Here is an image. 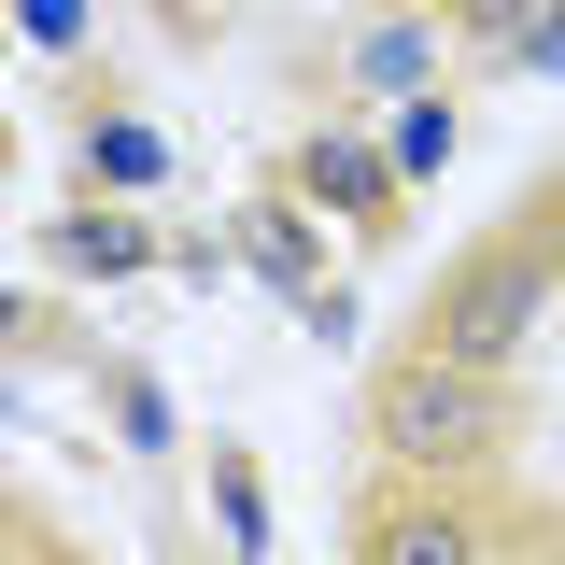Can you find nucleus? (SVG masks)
<instances>
[{"label":"nucleus","instance_id":"obj_1","mask_svg":"<svg viewBox=\"0 0 565 565\" xmlns=\"http://www.w3.org/2000/svg\"><path fill=\"white\" fill-rule=\"evenodd\" d=\"M367 438H382V467H411V481H467V467H494V452L523 438V382H509V353L424 340V353H396V382L367 396Z\"/></svg>","mask_w":565,"mask_h":565},{"label":"nucleus","instance_id":"obj_2","mask_svg":"<svg viewBox=\"0 0 565 565\" xmlns=\"http://www.w3.org/2000/svg\"><path fill=\"white\" fill-rule=\"evenodd\" d=\"M537 311H552V255H537V241H481V255L452 269V297H438V326H424V340H452V353H509V367H523Z\"/></svg>","mask_w":565,"mask_h":565},{"label":"nucleus","instance_id":"obj_3","mask_svg":"<svg viewBox=\"0 0 565 565\" xmlns=\"http://www.w3.org/2000/svg\"><path fill=\"white\" fill-rule=\"evenodd\" d=\"M297 199H311V212H382V199H396V141L326 128L311 156H297Z\"/></svg>","mask_w":565,"mask_h":565},{"label":"nucleus","instance_id":"obj_4","mask_svg":"<svg viewBox=\"0 0 565 565\" xmlns=\"http://www.w3.org/2000/svg\"><path fill=\"white\" fill-rule=\"evenodd\" d=\"M353 552H367V565H396V552H424V565H481L494 523H467V509H367V523H353Z\"/></svg>","mask_w":565,"mask_h":565},{"label":"nucleus","instance_id":"obj_5","mask_svg":"<svg viewBox=\"0 0 565 565\" xmlns=\"http://www.w3.org/2000/svg\"><path fill=\"white\" fill-rule=\"evenodd\" d=\"M424 71H438V43H424V14L396 0V14L353 43V85H367V99H424Z\"/></svg>","mask_w":565,"mask_h":565},{"label":"nucleus","instance_id":"obj_6","mask_svg":"<svg viewBox=\"0 0 565 565\" xmlns=\"http://www.w3.org/2000/svg\"><path fill=\"white\" fill-rule=\"evenodd\" d=\"M57 269H99V282H128V269H156V241H141L128 212H57Z\"/></svg>","mask_w":565,"mask_h":565},{"label":"nucleus","instance_id":"obj_7","mask_svg":"<svg viewBox=\"0 0 565 565\" xmlns=\"http://www.w3.org/2000/svg\"><path fill=\"white\" fill-rule=\"evenodd\" d=\"M85 170H99L114 199H156V184H170V141L141 128V114H99V141H85Z\"/></svg>","mask_w":565,"mask_h":565},{"label":"nucleus","instance_id":"obj_8","mask_svg":"<svg viewBox=\"0 0 565 565\" xmlns=\"http://www.w3.org/2000/svg\"><path fill=\"white\" fill-rule=\"evenodd\" d=\"M241 269L297 297V282H311V212H255V226H241Z\"/></svg>","mask_w":565,"mask_h":565},{"label":"nucleus","instance_id":"obj_9","mask_svg":"<svg viewBox=\"0 0 565 565\" xmlns=\"http://www.w3.org/2000/svg\"><path fill=\"white\" fill-rule=\"evenodd\" d=\"M438 141H452V114L438 99H396V170H438Z\"/></svg>","mask_w":565,"mask_h":565},{"label":"nucleus","instance_id":"obj_10","mask_svg":"<svg viewBox=\"0 0 565 565\" xmlns=\"http://www.w3.org/2000/svg\"><path fill=\"white\" fill-rule=\"evenodd\" d=\"M14 29H29L43 57H71V43H85V0H14Z\"/></svg>","mask_w":565,"mask_h":565},{"label":"nucleus","instance_id":"obj_11","mask_svg":"<svg viewBox=\"0 0 565 565\" xmlns=\"http://www.w3.org/2000/svg\"><path fill=\"white\" fill-rule=\"evenodd\" d=\"M523 71H565V14H552V29H537V57H523Z\"/></svg>","mask_w":565,"mask_h":565}]
</instances>
